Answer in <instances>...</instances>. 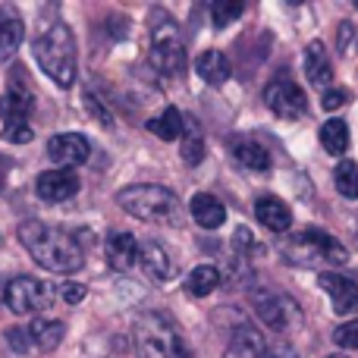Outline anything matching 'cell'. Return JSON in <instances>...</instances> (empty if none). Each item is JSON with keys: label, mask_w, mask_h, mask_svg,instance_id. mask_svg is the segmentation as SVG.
I'll return each instance as SVG.
<instances>
[{"label": "cell", "mask_w": 358, "mask_h": 358, "mask_svg": "<svg viewBox=\"0 0 358 358\" xmlns=\"http://www.w3.org/2000/svg\"><path fill=\"white\" fill-rule=\"evenodd\" d=\"M321 145L327 155H346L349 148V126L343 123V120H327V123L321 126Z\"/></svg>", "instance_id": "484cf974"}, {"label": "cell", "mask_w": 358, "mask_h": 358, "mask_svg": "<svg viewBox=\"0 0 358 358\" xmlns=\"http://www.w3.org/2000/svg\"><path fill=\"white\" fill-rule=\"evenodd\" d=\"M54 305V286L38 277H13L6 283V308L13 315H41Z\"/></svg>", "instance_id": "ba28073f"}, {"label": "cell", "mask_w": 358, "mask_h": 358, "mask_svg": "<svg viewBox=\"0 0 358 358\" xmlns=\"http://www.w3.org/2000/svg\"><path fill=\"white\" fill-rule=\"evenodd\" d=\"M151 66L170 79L185 73V44L176 31V22L167 16H161V22L151 25Z\"/></svg>", "instance_id": "8992f818"}, {"label": "cell", "mask_w": 358, "mask_h": 358, "mask_svg": "<svg viewBox=\"0 0 358 358\" xmlns=\"http://www.w3.org/2000/svg\"><path fill=\"white\" fill-rule=\"evenodd\" d=\"M195 69L208 85H223V82L233 76V66H229L223 50H204V54L195 60Z\"/></svg>", "instance_id": "ffe728a7"}, {"label": "cell", "mask_w": 358, "mask_h": 358, "mask_svg": "<svg viewBox=\"0 0 358 358\" xmlns=\"http://www.w3.org/2000/svg\"><path fill=\"white\" fill-rule=\"evenodd\" d=\"M3 138L13 145H29L31 138H35V132H31L29 123H19V126H3Z\"/></svg>", "instance_id": "1f68e13d"}, {"label": "cell", "mask_w": 358, "mask_h": 358, "mask_svg": "<svg viewBox=\"0 0 358 358\" xmlns=\"http://www.w3.org/2000/svg\"><path fill=\"white\" fill-rule=\"evenodd\" d=\"M35 60L54 85L69 88L76 82V41L66 22H54L35 38Z\"/></svg>", "instance_id": "277c9868"}, {"label": "cell", "mask_w": 358, "mask_h": 358, "mask_svg": "<svg viewBox=\"0 0 358 358\" xmlns=\"http://www.w3.org/2000/svg\"><path fill=\"white\" fill-rule=\"evenodd\" d=\"M132 340H136L138 358H189L192 355L179 327L161 311L138 315L136 327H132Z\"/></svg>", "instance_id": "3957f363"}, {"label": "cell", "mask_w": 358, "mask_h": 358, "mask_svg": "<svg viewBox=\"0 0 358 358\" xmlns=\"http://www.w3.org/2000/svg\"><path fill=\"white\" fill-rule=\"evenodd\" d=\"M182 161L189 164V167H198V164L204 161V138H201V129H198V123L192 117H185V129H182Z\"/></svg>", "instance_id": "d4e9b609"}, {"label": "cell", "mask_w": 358, "mask_h": 358, "mask_svg": "<svg viewBox=\"0 0 358 358\" xmlns=\"http://www.w3.org/2000/svg\"><path fill=\"white\" fill-rule=\"evenodd\" d=\"M355 29H352V22H340V54H352V41H355Z\"/></svg>", "instance_id": "836d02e7"}, {"label": "cell", "mask_w": 358, "mask_h": 358, "mask_svg": "<svg viewBox=\"0 0 358 358\" xmlns=\"http://www.w3.org/2000/svg\"><path fill=\"white\" fill-rule=\"evenodd\" d=\"M264 104L280 120H302L308 113V98L292 79H273L264 88Z\"/></svg>", "instance_id": "30bf717a"}, {"label": "cell", "mask_w": 358, "mask_h": 358, "mask_svg": "<svg viewBox=\"0 0 358 358\" xmlns=\"http://www.w3.org/2000/svg\"><path fill=\"white\" fill-rule=\"evenodd\" d=\"M267 352V340L261 336V330L248 327V324H239L229 336L227 346V358H261Z\"/></svg>", "instance_id": "2e32d148"}, {"label": "cell", "mask_w": 358, "mask_h": 358, "mask_svg": "<svg viewBox=\"0 0 358 358\" xmlns=\"http://www.w3.org/2000/svg\"><path fill=\"white\" fill-rule=\"evenodd\" d=\"M217 286H220V271H217L214 264H198V267H192L189 277H185V292L195 299L210 296Z\"/></svg>", "instance_id": "cb8c5ba5"}, {"label": "cell", "mask_w": 358, "mask_h": 358, "mask_svg": "<svg viewBox=\"0 0 358 358\" xmlns=\"http://www.w3.org/2000/svg\"><path fill=\"white\" fill-rule=\"evenodd\" d=\"M0 302H6V286L0 283Z\"/></svg>", "instance_id": "74e56055"}, {"label": "cell", "mask_w": 358, "mask_h": 358, "mask_svg": "<svg viewBox=\"0 0 358 358\" xmlns=\"http://www.w3.org/2000/svg\"><path fill=\"white\" fill-rule=\"evenodd\" d=\"M229 148H233V157L245 170H255V173H264V170H271V155H267L264 145L252 142V138H236Z\"/></svg>", "instance_id": "44dd1931"}, {"label": "cell", "mask_w": 358, "mask_h": 358, "mask_svg": "<svg viewBox=\"0 0 358 358\" xmlns=\"http://www.w3.org/2000/svg\"><path fill=\"white\" fill-rule=\"evenodd\" d=\"M261 358H299V352L292 346H267V352Z\"/></svg>", "instance_id": "8d00e7d4"}, {"label": "cell", "mask_w": 358, "mask_h": 358, "mask_svg": "<svg viewBox=\"0 0 358 358\" xmlns=\"http://www.w3.org/2000/svg\"><path fill=\"white\" fill-rule=\"evenodd\" d=\"M48 157L54 164H60V167L73 170L92 157V145H88V138L79 136V132H60V136H54L48 142Z\"/></svg>", "instance_id": "8fae6325"}, {"label": "cell", "mask_w": 358, "mask_h": 358, "mask_svg": "<svg viewBox=\"0 0 358 358\" xmlns=\"http://www.w3.org/2000/svg\"><path fill=\"white\" fill-rule=\"evenodd\" d=\"M185 129V117L176 110V107H164L161 117H151L148 120V132L157 136L161 142H173V138H182Z\"/></svg>", "instance_id": "603a6c76"}, {"label": "cell", "mask_w": 358, "mask_h": 358, "mask_svg": "<svg viewBox=\"0 0 358 358\" xmlns=\"http://www.w3.org/2000/svg\"><path fill=\"white\" fill-rule=\"evenodd\" d=\"M6 343L13 346V352H19V355H29L31 349V336H29V327H13L10 334H6Z\"/></svg>", "instance_id": "4dcf8cb0"}, {"label": "cell", "mask_w": 358, "mask_h": 358, "mask_svg": "<svg viewBox=\"0 0 358 358\" xmlns=\"http://www.w3.org/2000/svg\"><path fill=\"white\" fill-rule=\"evenodd\" d=\"M60 296H63V302H66V305H79L82 299H85V286H82V283H66L60 289Z\"/></svg>", "instance_id": "e575fe53"}, {"label": "cell", "mask_w": 358, "mask_h": 358, "mask_svg": "<svg viewBox=\"0 0 358 358\" xmlns=\"http://www.w3.org/2000/svg\"><path fill=\"white\" fill-rule=\"evenodd\" d=\"M19 242L25 245V252L31 255L38 267L50 273H79L85 264V252H82L79 239L69 229L50 227L41 220H25L19 223Z\"/></svg>", "instance_id": "6da1fadb"}, {"label": "cell", "mask_w": 358, "mask_h": 358, "mask_svg": "<svg viewBox=\"0 0 358 358\" xmlns=\"http://www.w3.org/2000/svg\"><path fill=\"white\" fill-rule=\"evenodd\" d=\"M334 343L340 349H358V321H349L334 330Z\"/></svg>", "instance_id": "f546056e"}, {"label": "cell", "mask_w": 358, "mask_h": 358, "mask_svg": "<svg viewBox=\"0 0 358 358\" xmlns=\"http://www.w3.org/2000/svg\"><path fill=\"white\" fill-rule=\"evenodd\" d=\"M22 44V22L19 19H0V60H13Z\"/></svg>", "instance_id": "4316f807"}, {"label": "cell", "mask_w": 358, "mask_h": 358, "mask_svg": "<svg viewBox=\"0 0 358 358\" xmlns=\"http://www.w3.org/2000/svg\"><path fill=\"white\" fill-rule=\"evenodd\" d=\"M138 264H142V271L148 273L155 283H167V280L173 277V261H170L167 248L155 239H145L142 245H138Z\"/></svg>", "instance_id": "5bb4252c"}, {"label": "cell", "mask_w": 358, "mask_h": 358, "mask_svg": "<svg viewBox=\"0 0 358 358\" xmlns=\"http://www.w3.org/2000/svg\"><path fill=\"white\" fill-rule=\"evenodd\" d=\"M283 261L296 267H340L349 261V252L334 236L321 229H305L283 242Z\"/></svg>", "instance_id": "5b68a950"}, {"label": "cell", "mask_w": 358, "mask_h": 358, "mask_svg": "<svg viewBox=\"0 0 358 358\" xmlns=\"http://www.w3.org/2000/svg\"><path fill=\"white\" fill-rule=\"evenodd\" d=\"M252 308H255V315L261 317V324L271 327V330H277V334H289V330H296L299 324H302V311H299V305L292 302L289 296L277 292V289H255L252 292Z\"/></svg>", "instance_id": "52a82bcc"}, {"label": "cell", "mask_w": 358, "mask_h": 358, "mask_svg": "<svg viewBox=\"0 0 358 358\" xmlns=\"http://www.w3.org/2000/svg\"><path fill=\"white\" fill-rule=\"evenodd\" d=\"M85 101H88V110H92V117H101V123H104L107 129H110V126H113V117H110V113H107L101 104H94L92 94H85Z\"/></svg>", "instance_id": "d590c367"}, {"label": "cell", "mask_w": 358, "mask_h": 358, "mask_svg": "<svg viewBox=\"0 0 358 358\" xmlns=\"http://www.w3.org/2000/svg\"><path fill=\"white\" fill-rule=\"evenodd\" d=\"M117 204L132 214L136 220L145 223H161V227H176L182 208H179V198L167 185H155V182H136L126 185L117 192Z\"/></svg>", "instance_id": "7a4b0ae2"}, {"label": "cell", "mask_w": 358, "mask_h": 358, "mask_svg": "<svg viewBox=\"0 0 358 358\" xmlns=\"http://www.w3.org/2000/svg\"><path fill=\"white\" fill-rule=\"evenodd\" d=\"M321 289L334 299V311L336 315H355L358 311V283L346 273H334V271H324L321 277Z\"/></svg>", "instance_id": "4fadbf2b"}, {"label": "cell", "mask_w": 358, "mask_h": 358, "mask_svg": "<svg viewBox=\"0 0 358 358\" xmlns=\"http://www.w3.org/2000/svg\"><path fill=\"white\" fill-rule=\"evenodd\" d=\"M63 334H66V324L63 321H44V317H38V321L29 324L31 346L41 349V352H54L63 343Z\"/></svg>", "instance_id": "7402d4cb"}, {"label": "cell", "mask_w": 358, "mask_h": 358, "mask_svg": "<svg viewBox=\"0 0 358 358\" xmlns=\"http://www.w3.org/2000/svg\"><path fill=\"white\" fill-rule=\"evenodd\" d=\"M189 210H192V217H195V223L201 229H217V227H223V220H227V208H223V201H217V198L208 195V192L192 195Z\"/></svg>", "instance_id": "d6986e66"}, {"label": "cell", "mask_w": 358, "mask_h": 358, "mask_svg": "<svg viewBox=\"0 0 358 358\" xmlns=\"http://www.w3.org/2000/svg\"><path fill=\"white\" fill-rule=\"evenodd\" d=\"M104 252H107V264L117 273H126L138 261V242L132 233H110Z\"/></svg>", "instance_id": "9a60e30c"}, {"label": "cell", "mask_w": 358, "mask_h": 358, "mask_svg": "<svg viewBox=\"0 0 358 358\" xmlns=\"http://www.w3.org/2000/svg\"><path fill=\"white\" fill-rule=\"evenodd\" d=\"M327 358H346V355H327Z\"/></svg>", "instance_id": "f35d334b"}, {"label": "cell", "mask_w": 358, "mask_h": 358, "mask_svg": "<svg viewBox=\"0 0 358 358\" xmlns=\"http://www.w3.org/2000/svg\"><path fill=\"white\" fill-rule=\"evenodd\" d=\"M35 192L41 201L48 204H63L79 192V176L73 170H44L35 182Z\"/></svg>", "instance_id": "7c38bea8"}, {"label": "cell", "mask_w": 358, "mask_h": 358, "mask_svg": "<svg viewBox=\"0 0 358 358\" xmlns=\"http://www.w3.org/2000/svg\"><path fill=\"white\" fill-rule=\"evenodd\" d=\"M31 110H35V92H31L29 79H25V69L16 66L6 79L3 98H0V117H3V126H19L29 123Z\"/></svg>", "instance_id": "9c48e42d"}, {"label": "cell", "mask_w": 358, "mask_h": 358, "mask_svg": "<svg viewBox=\"0 0 358 358\" xmlns=\"http://www.w3.org/2000/svg\"><path fill=\"white\" fill-rule=\"evenodd\" d=\"M242 10H245V6H242L239 0H217V3L210 6V19H214L217 29H227V25H233L236 19L242 16Z\"/></svg>", "instance_id": "f1b7e54d"}, {"label": "cell", "mask_w": 358, "mask_h": 358, "mask_svg": "<svg viewBox=\"0 0 358 358\" xmlns=\"http://www.w3.org/2000/svg\"><path fill=\"white\" fill-rule=\"evenodd\" d=\"M305 73L315 88H330V82H334V63H330V54L321 41H311L305 48Z\"/></svg>", "instance_id": "ac0fdd59"}, {"label": "cell", "mask_w": 358, "mask_h": 358, "mask_svg": "<svg viewBox=\"0 0 358 358\" xmlns=\"http://www.w3.org/2000/svg\"><path fill=\"white\" fill-rule=\"evenodd\" d=\"M346 101H349V92H343V88H327L321 104H324V110H336V107H343Z\"/></svg>", "instance_id": "d6a6232c"}, {"label": "cell", "mask_w": 358, "mask_h": 358, "mask_svg": "<svg viewBox=\"0 0 358 358\" xmlns=\"http://www.w3.org/2000/svg\"><path fill=\"white\" fill-rule=\"evenodd\" d=\"M255 217H258L261 227H267L271 233H286L292 227V210L286 208V201L273 195H264L255 201Z\"/></svg>", "instance_id": "e0dca14e"}, {"label": "cell", "mask_w": 358, "mask_h": 358, "mask_svg": "<svg viewBox=\"0 0 358 358\" xmlns=\"http://www.w3.org/2000/svg\"><path fill=\"white\" fill-rule=\"evenodd\" d=\"M334 185H336V192H340V195L358 198V167H355L352 161L336 164V170H334Z\"/></svg>", "instance_id": "83f0119b"}]
</instances>
